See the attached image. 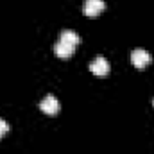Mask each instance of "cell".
Masks as SVG:
<instances>
[{
  "mask_svg": "<svg viewBox=\"0 0 154 154\" xmlns=\"http://www.w3.org/2000/svg\"><path fill=\"white\" fill-rule=\"evenodd\" d=\"M106 4L104 0H84V5H82V11L86 16H97L104 11Z\"/></svg>",
  "mask_w": 154,
  "mask_h": 154,
  "instance_id": "7a4b0ae2",
  "label": "cell"
},
{
  "mask_svg": "<svg viewBox=\"0 0 154 154\" xmlns=\"http://www.w3.org/2000/svg\"><path fill=\"white\" fill-rule=\"evenodd\" d=\"M151 54L147 52V50H143V48H136V50H133L131 52V63L136 66V68H143L145 65H149L151 63Z\"/></svg>",
  "mask_w": 154,
  "mask_h": 154,
  "instance_id": "6da1fadb",
  "label": "cell"
},
{
  "mask_svg": "<svg viewBox=\"0 0 154 154\" xmlns=\"http://www.w3.org/2000/svg\"><path fill=\"white\" fill-rule=\"evenodd\" d=\"M90 70H91L95 75H106V74L109 72V63H108L106 57L99 56V57H95V59L90 63Z\"/></svg>",
  "mask_w": 154,
  "mask_h": 154,
  "instance_id": "3957f363",
  "label": "cell"
},
{
  "mask_svg": "<svg viewBox=\"0 0 154 154\" xmlns=\"http://www.w3.org/2000/svg\"><path fill=\"white\" fill-rule=\"evenodd\" d=\"M59 39L65 41V43H68V45H72V47H77V43H79V34L74 32V31H70V29H66V31L61 32Z\"/></svg>",
  "mask_w": 154,
  "mask_h": 154,
  "instance_id": "8992f818",
  "label": "cell"
},
{
  "mask_svg": "<svg viewBox=\"0 0 154 154\" xmlns=\"http://www.w3.org/2000/svg\"><path fill=\"white\" fill-rule=\"evenodd\" d=\"M7 131H9V124H7L5 120H2V118H0V138H2Z\"/></svg>",
  "mask_w": 154,
  "mask_h": 154,
  "instance_id": "52a82bcc",
  "label": "cell"
},
{
  "mask_svg": "<svg viewBox=\"0 0 154 154\" xmlns=\"http://www.w3.org/2000/svg\"><path fill=\"white\" fill-rule=\"evenodd\" d=\"M74 50H75V47H72V45H68V43H65V41H61V39L54 45V52H56V56H59V57H70V56L74 54Z\"/></svg>",
  "mask_w": 154,
  "mask_h": 154,
  "instance_id": "5b68a950",
  "label": "cell"
},
{
  "mask_svg": "<svg viewBox=\"0 0 154 154\" xmlns=\"http://www.w3.org/2000/svg\"><path fill=\"white\" fill-rule=\"evenodd\" d=\"M39 108L41 111H45L47 115H56L59 111V100L54 97V95H47L41 102H39Z\"/></svg>",
  "mask_w": 154,
  "mask_h": 154,
  "instance_id": "277c9868",
  "label": "cell"
}]
</instances>
